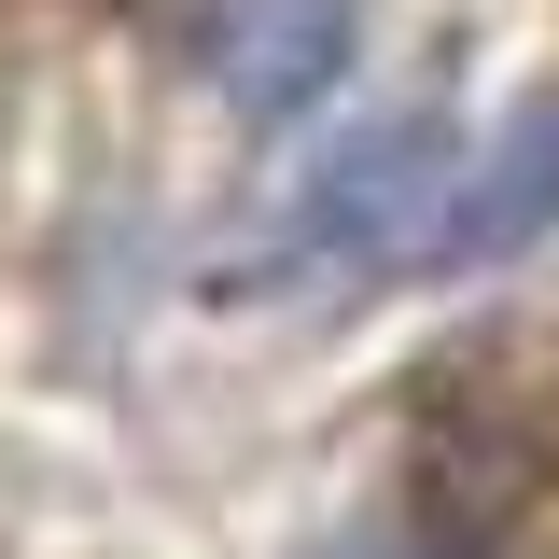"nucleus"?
<instances>
[{
    "instance_id": "f257e3e1",
    "label": "nucleus",
    "mask_w": 559,
    "mask_h": 559,
    "mask_svg": "<svg viewBox=\"0 0 559 559\" xmlns=\"http://www.w3.org/2000/svg\"><path fill=\"white\" fill-rule=\"evenodd\" d=\"M448 127L433 112H378V127H336V154H308V182L280 197L266 252L280 280H378L392 252L433 238V210H448Z\"/></svg>"
},
{
    "instance_id": "f03ea898",
    "label": "nucleus",
    "mask_w": 559,
    "mask_h": 559,
    "mask_svg": "<svg viewBox=\"0 0 559 559\" xmlns=\"http://www.w3.org/2000/svg\"><path fill=\"white\" fill-rule=\"evenodd\" d=\"M349 28H364V0H210L197 70H210L224 112H308L349 70Z\"/></svg>"
},
{
    "instance_id": "7ed1b4c3",
    "label": "nucleus",
    "mask_w": 559,
    "mask_h": 559,
    "mask_svg": "<svg viewBox=\"0 0 559 559\" xmlns=\"http://www.w3.org/2000/svg\"><path fill=\"white\" fill-rule=\"evenodd\" d=\"M532 238H559V98H532V112H503V127L476 140V168L448 182V210H433V266H503V252H532Z\"/></svg>"
}]
</instances>
